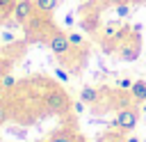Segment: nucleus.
I'll use <instances>...</instances> for the list:
<instances>
[{
    "label": "nucleus",
    "instance_id": "nucleus-1",
    "mask_svg": "<svg viewBox=\"0 0 146 142\" xmlns=\"http://www.w3.org/2000/svg\"><path fill=\"white\" fill-rule=\"evenodd\" d=\"M116 55H119L121 62H137L139 60V55H141V39H139V34L135 30H132V34H125L119 41Z\"/></svg>",
    "mask_w": 146,
    "mask_h": 142
},
{
    "label": "nucleus",
    "instance_id": "nucleus-2",
    "mask_svg": "<svg viewBox=\"0 0 146 142\" xmlns=\"http://www.w3.org/2000/svg\"><path fill=\"white\" fill-rule=\"evenodd\" d=\"M43 105H46L48 112L62 115V112H66V110L71 108V98H68V94H66L64 89H50V92L43 96Z\"/></svg>",
    "mask_w": 146,
    "mask_h": 142
},
{
    "label": "nucleus",
    "instance_id": "nucleus-3",
    "mask_svg": "<svg viewBox=\"0 0 146 142\" xmlns=\"http://www.w3.org/2000/svg\"><path fill=\"white\" fill-rule=\"evenodd\" d=\"M128 32H130V30L123 25V18L107 21V23H103V27H100V41H114V44H119Z\"/></svg>",
    "mask_w": 146,
    "mask_h": 142
},
{
    "label": "nucleus",
    "instance_id": "nucleus-4",
    "mask_svg": "<svg viewBox=\"0 0 146 142\" xmlns=\"http://www.w3.org/2000/svg\"><path fill=\"white\" fill-rule=\"evenodd\" d=\"M48 46H50V50L59 57V60H66L75 48L71 46V41H68V37L62 32V30H55V32H50V39H48Z\"/></svg>",
    "mask_w": 146,
    "mask_h": 142
},
{
    "label": "nucleus",
    "instance_id": "nucleus-5",
    "mask_svg": "<svg viewBox=\"0 0 146 142\" xmlns=\"http://www.w3.org/2000/svg\"><path fill=\"white\" fill-rule=\"evenodd\" d=\"M137 119H139L137 110H132V108H123V110L116 115L114 126L121 128V131H135V128H137Z\"/></svg>",
    "mask_w": 146,
    "mask_h": 142
},
{
    "label": "nucleus",
    "instance_id": "nucleus-6",
    "mask_svg": "<svg viewBox=\"0 0 146 142\" xmlns=\"http://www.w3.org/2000/svg\"><path fill=\"white\" fill-rule=\"evenodd\" d=\"M34 9H36V5H34L32 0H21V2L14 5V16H16L18 23H27V21L32 18Z\"/></svg>",
    "mask_w": 146,
    "mask_h": 142
},
{
    "label": "nucleus",
    "instance_id": "nucleus-7",
    "mask_svg": "<svg viewBox=\"0 0 146 142\" xmlns=\"http://www.w3.org/2000/svg\"><path fill=\"white\" fill-rule=\"evenodd\" d=\"M128 92H130V96H132L135 103H144L146 101V80H135Z\"/></svg>",
    "mask_w": 146,
    "mask_h": 142
},
{
    "label": "nucleus",
    "instance_id": "nucleus-8",
    "mask_svg": "<svg viewBox=\"0 0 146 142\" xmlns=\"http://www.w3.org/2000/svg\"><path fill=\"white\" fill-rule=\"evenodd\" d=\"M48 142H75V135H73L71 131H66V128H59V131H55V133L50 135Z\"/></svg>",
    "mask_w": 146,
    "mask_h": 142
},
{
    "label": "nucleus",
    "instance_id": "nucleus-9",
    "mask_svg": "<svg viewBox=\"0 0 146 142\" xmlns=\"http://www.w3.org/2000/svg\"><path fill=\"white\" fill-rule=\"evenodd\" d=\"M34 5H36V9H39L41 14H52V11L57 9L59 0H34Z\"/></svg>",
    "mask_w": 146,
    "mask_h": 142
},
{
    "label": "nucleus",
    "instance_id": "nucleus-10",
    "mask_svg": "<svg viewBox=\"0 0 146 142\" xmlns=\"http://www.w3.org/2000/svg\"><path fill=\"white\" fill-rule=\"evenodd\" d=\"M80 101H84V103H96V101H98V89H94V87H82V89H80Z\"/></svg>",
    "mask_w": 146,
    "mask_h": 142
},
{
    "label": "nucleus",
    "instance_id": "nucleus-11",
    "mask_svg": "<svg viewBox=\"0 0 146 142\" xmlns=\"http://www.w3.org/2000/svg\"><path fill=\"white\" fill-rule=\"evenodd\" d=\"M66 37H68V41H71L73 48H82V46H84V37H82L80 32H68Z\"/></svg>",
    "mask_w": 146,
    "mask_h": 142
},
{
    "label": "nucleus",
    "instance_id": "nucleus-12",
    "mask_svg": "<svg viewBox=\"0 0 146 142\" xmlns=\"http://www.w3.org/2000/svg\"><path fill=\"white\" fill-rule=\"evenodd\" d=\"M114 11H116V16H119V18H128V16H130V5L119 2V5L114 7Z\"/></svg>",
    "mask_w": 146,
    "mask_h": 142
},
{
    "label": "nucleus",
    "instance_id": "nucleus-13",
    "mask_svg": "<svg viewBox=\"0 0 146 142\" xmlns=\"http://www.w3.org/2000/svg\"><path fill=\"white\" fill-rule=\"evenodd\" d=\"M14 85H16V78H14L11 73H5L2 80H0V87H2V89H9V87H14Z\"/></svg>",
    "mask_w": 146,
    "mask_h": 142
},
{
    "label": "nucleus",
    "instance_id": "nucleus-14",
    "mask_svg": "<svg viewBox=\"0 0 146 142\" xmlns=\"http://www.w3.org/2000/svg\"><path fill=\"white\" fill-rule=\"evenodd\" d=\"M132 82H135L132 78H119V80H116V87H119V89H130Z\"/></svg>",
    "mask_w": 146,
    "mask_h": 142
},
{
    "label": "nucleus",
    "instance_id": "nucleus-15",
    "mask_svg": "<svg viewBox=\"0 0 146 142\" xmlns=\"http://www.w3.org/2000/svg\"><path fill=\"white\" fill-rule=\"evenodd\" d=\"M55 76H57L62 82H68V80H71V76L66 73V69H62V66H57V69H55Z\"/></svg>",
    "mask_w": 146,
    "mask_h": 142
},
{
    "label": "nucleus",
    "instance_id": "nucleus-16",
    "mask_svg": "<svg viewBox=\"0 0 146 142\" xmlns=\"http://www.w3.org/2000/svg\"><path fill=\"white\" fill-rule=\"evenodd\" d=\"M14 5H16V0H0V9H9Z\"/></svg>",
    "mask_w": 146,
    "mask_h": 142
},
{
    "label": "nucleus",
    "instance_id": "nucleus-17",
    "mask_svg": "<svg viewBox=\"0 0 146 142\" xmlns=\"http://www.w3.org/2000/svg\"><path fill=\"white\" fill-rule=\"evenodd\" d=\"M2 41H9V44H11V41H16V37H14L11 32H2Z\"/></svg>",
    "mask_w": 146,
    "mask_h": 142
},
{
    "label": "nucleus",
    "instance_id": "nucleus-18",
    "mask_svg": "<svg viewBox=\"0 0 146 142\" xmlns=\"http://www.w3.org/2000/svg\"><path fill=\"white\" fill-rule=\"evenodd\" d=\"M71 108H73L75 112H82V110H84V101H78V103H73Z\"/></svg>",
    "mask_w": 146,
    "mask_h": 142
},
{
    "label": "nucleus",
    "instance_id": "nucleus-19",
    "mask_svg": "<svg viewBox=\"0 0 146 142\" xmlns=\"http://www.w3.org/2000/svg\"><path fill=\"white\" fill-rule=\"evenodd\" d=\"M73 21H75V18H73V14H68V16H66V21H64V23H66V25H73Z\"/></svg>",
    "mask_w": 146,
    "mask_h": 142
},
{
    "label": "nucleus",
    "instance_id": "nucleus-20",
    "mask_svg": "<svg viewBox=\"0 0 146 142\" xmlns=\"http://www.w3.org/2000/svg\"><path fill=\"white\" fill-rule=\"evenodd\" d=\"M125 142H141L139 137H135V135H130V137H125Z\"/></svg>",
    "mask_w": 146,
    "mask_h": 142
},
{
    "label": "nucleus",
    "instance_id": "nucleus-21",
    "mask_svg": "<svg viewBox=\"0 0 146 142\" xmlns=\"http://www.w3.org/2000/svg\"><path fill=\"white\" fill-rule=\"evenodd\" d=\"M75 142H87V137L84 135H75Z\"/></svg>",
    "mask_w": 146,
    "mask_h": 142
},
{
    "label": "nucleus",
    "instance_id": "nucleus-22",
    "mask_svg": "<svg viewBox=\"0 0 146 142\" xmlns=\"http://www.w3.org/2000/svg\"><path fill=\"white\" fill-rule=\"evenodd\" d=\"M141 105H144V108H141V110H144V119H146V101H144V103H141Z\"/></svg>",
    "mask_w": 146,
    "mask_h": 142
},
{
    "label": "nucleus",
    "instance_id": "nucleus-23",
    "mask_svg": "<svg viewBox=\"0 0 146 142\" xmlns=\"http://www.w3.org/2000/svg\"><path fill=\"white\" fill-rule=\"evenodd\" d=\"M16 2H21V0H16Z\"/></svg>",
    "mask_w": 146,
    "mask_h": 142
}]
</instances>
